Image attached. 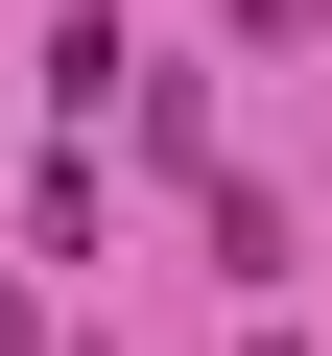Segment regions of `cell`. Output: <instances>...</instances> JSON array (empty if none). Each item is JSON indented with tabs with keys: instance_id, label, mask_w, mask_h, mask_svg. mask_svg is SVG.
Returning <instances> with one entry per match:
<instances>
[{
	"instance_id": "cell-1",
	"label": "cell",
	"mask_w": 332,
	"mask_h": 356,
	"mask_svg": "<svg viewBox=\"0 0 332 356\" xmlns=\"http://www.w3.org/2000/svg\"><path fill=\"white\" fill-rule=\"evenodd\" d=\"M238 24H261V48H308V24H332V0H238Z\"/></svg>"
}]
</instances>
